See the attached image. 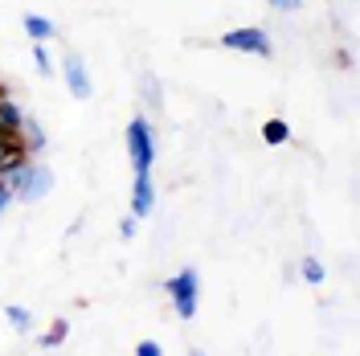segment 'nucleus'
<instances>
[{
    "instance_id": "1",
    "label": "nucleus",
    "mask_w": 360,
    "mask_h": 356,
    "mask_svg": "<svg viewBox=\"0 0 360 356\" xmlns=\"http://www.w3.org/2000/svg\"><path fill=\"white\" fill-rule=\"evenodd\" d=\"M127 156H131L135 172H152V160H156V135H152V123L135 115L127 123Z\"/></svg>"
},
{
    "instance_id": "2",
    "label": "nucleus",
    "mask_w": 360,
    "mask_h": 356,
    "mask_svg": "<svg viewBox=\"0 0 360 356\" xmlns=\"http://www.w3.org/2000/svg\"><path fill=\"white\" fill-rule=\"evenodd\" d=\"M168 299H172L180 319H193L197 303H201V274L197 270H180L176 279H168Z\"/></svg>"
},
{
    "instance_id": "3",
    "label": "nucleus",
    "mask_w": 360,
    "mask_h": 356,
    "mask_svg": "<svg viewBox=\"0 0 360 356\" xmlns=\"http://www.w3.org/2000/svg\"><path fill=\"white\" fill-rule=\"evenodd\" d=\"M225 49H238V53H254V58H270L274 49H270V37L262 29H229L221 37Z\"/></svg>"
},
{
    "instance_id": "4",
    "label": "nucleus",
    "mask_w": 360,
    "mask_h": 356,
    "mask_svg": "<svg viewBox=\"0 0 360 356\" xmlns=\"http://www.w3.org/2000/svg\"><path fill=\"white\" fill-rule=\"evenodd\" d=\"M62 78H66V87H70L74 98H90V94H94V82H90V70H86V62H82V53H66Z\"/></svg>"
},
{
    "instance_id": "5",
    "label": "nucleus",
    "mask_w": 360,
    "mask_h": 356,
    "mask_svg": "<svg viewBox=\"0 0 360 356\" xmlns=\"http://www.w3.org/2000/svg\"><path fill=\"white\" fill-rule=\"evenodd\" d=\"M49 189H53V172H49L45 164H33L29 177H25V184L17 189V197H21L25 205H37V201L49 197Z\"/></svg>"
},
{
    "instance_id": "6",
    "label": "nucleus",
    "mask_w": 360,
    "mask_h": 356,
    "mask_svg": "<svg viewBox=\"0 0 360 356\" xmlns=\"http://www.w3.org/2000/svg\"><path fill=\"white\" fill-rule=\"evenodd\" d=\"M156 205V180L152 172H135V189H131V213L135 217H148Z\"/></svg>"
},
{
    "instance_id": "7",
    "label": "nucleus",
    "mask_w": 360,
    "mask_h": 356,
    "mask_svg": "<svg viewBox=\"0 0 360 356\" xmlns=\"http://www.w3.org/2000/svg\"><path fill=\"white\" fill-rule=\"evenodd\" d=\"M13 139L21 144V148L29 152V156L45 148V132H41V123H37V119H29V115L21 119V127H17V135H13Z\"/></svg>"
},
{
    "instance_id": "8",
    "label": "nucleus",
    "mask_w": 360,
    "mask_h": 356,
    "mask_svg": "<svg viewBox=\"0 0 360 356\" xmlns=\"http://www.w3.org/2000/svg\"><path fill=\"white\" fill-rule=\"evenodd\" d=\"M21 119H25V111L8 98V94H0V127H4V135L13 139L17 135V127H21Z\"/></svg>"
},
{
    "instance_id": "9",
    "label": "nucleus",
    "mask_w": 360,
    "mask_h": 356,
    "mask_svg": "<svg viewBox=\"0 0 360 356\" xmlns=\"http://www.w3.org/2000/svg\"><path fill=\"white\" fill-rule=\"evenodd\" d=\"M25 33H29V37H33V42H49V37H53V21H49V17H37V13H25Z\"/></svg>"
},
{
    "instance_id": "10",
    "label": "nucleus",
    "mask_w": 360,
    "mask_h": 356,
    "mask_svg": "<svg viewBox=\"0 0 360 356\" xmlns=\"http://www.w3.org/2000/svg\"><path fill=\"white\" fill-rule=\"evenodd\" d=\"M262 139H266L270 148H283V144L291 139V127H287L283 119H266V123H262Z\"/></svg>"
},
{
    "instance_id": "11",
    "label": "nucleus",
    "mask_w": 360,
    "mask_h": 356,
    "mask_svg": "<svg viewBox=\"0 0 360 356\" xmlns=\"http://www.w3.org/2000/svg\"><path fill=\"white\" fill-rule=\"evenodd\" d=\"M66 336H70V324H66V319H58L45 336H37V348H45V352H49V348H62V340H66Z\"/></svg>"
},
{
    "instance_id": "12",
    "label": "nucleus",
    "mask_w": 360,
    "mask_h": 356,
    "mask_svg": "<svg viewBox=\"0 0 360 356\" xmlns=\"http://www.w3.org/2000/svg\"><path fill=\"white\" fill-rule=\"evenodd\" d=\"M299 270H303V279H307L311 287H319V283L328 279V270H323V262H319V258H303V262H299Z\"/></svg>"
},
{
    "instance_id": "13",
    "label": "nucleus",
    "mask_w": 360,
    "mask_h": 356,
    "mask_svg": "<svg viewBox=\"0 0 360 356\" xmlns=\"http://www.w3.org/2000/svg\"><path fill=\"white\" fill-rule=\"evenodd\" d=\"M4 315H8V324H13L17 332H29V328H33V315H29V307H17V303H13V307H4Z\"/></svg>"
},
{
    "instance_id": "14",
    "label": "nucleus",
    "mask_w": 360,
    "mask_h": 356,
    "mask_svg": "<svg viewBox=\"0 0 360 356\" xmlns=\"http://www.w3.org/2000/svg\"><path fill=\"white\" fill-rule=\"evenodd\" d=\"M41 45H45V42H33V62H37V70L49 78V74H53V62H49V53H45Z\"/></svg>"
},
{
    "instance_id": "15",
    "label": "nucleus",
    "mask_w": 360,
    "mask_h": 356,
    "mask_svg": "<svg viewBox=\"0 0 360 356\" xmlns=\"http://www.w3.org/2000/svg\"><path fill=\"white\" fill-rule=\"evenodd\" d=\"M135 352H139V356H160L164 348H160L156 340H143V344H135Z\"/></svg>"
},
{
    "instance_id": "16",
    "label": "nucleus",
    "mask_w": 360,
    "mask_h": 356,
    "mask_svg": "<svg viewBox=\"0 0 360 356\" xmlns=\"http://www.w3.org/2000/svg\"><path fill=\"white\" fill-rule=\"evenodd\" d=\"M119 238H123V242H131V238H135V213H131V217H123V225H119Z\"/></svg>"
},
{
    "instance_id": "17",
    "label": "nucleus",
    "mask_w": 360,
    "mask_h": 356,
    "mask_svg": "<svg viewBox=\"0 0 360 356\" xmlns=\"http://www.w3.org/2000/svg\"><path fill=\"white\" fill-rule=\"evenodd\" d=\"M270 8H278V13H299V0H270Z\"/></svg>"
},
{
    "instance_id": "18",
    "label": "nucleus",
    "mask_w": 360,
    "mask_h": 356,
    "mask_svg": "<svg viewBox=\"0 0 360 356\" xmlns=\"http://www.w3.org/2000/svg\"><path fill=\"white\" fill-rule=\"evenodd\" d=\"M17 148H21V144H17V139H0V164H4V160H8V152H17ZM25 152V148H21Z\"/></svg>"
},
{
    "instance_id": "19",
    "label": "nucleus",
    "mask_w": 360,
    "mask_h": 356,
    "mask_svg": "<svg viewBox=\"0 0 360 356\" xmlns=\"http://www.w3.org/2000/svg\"><path fill=\"white\" fill-rule=\"evenodd\" d=\"M13 201H17V197H13V189H4V184H0V213H4Z\"/></svg>"
},
{
    "instance_id": "20",
    "label": "nucleus",
    "mask_w": 360,
    "mask_h": 356,
    "mask_svg": "<svg viewBox=\"0 0 360 356\" xmlns=\"http://www.w3.org/2000/svg\"><path fill=\"white\" fill-rule=\"evenodd\" d=\"M0 94H4V90H0Z\"/></svg>"
}]
</instances>
